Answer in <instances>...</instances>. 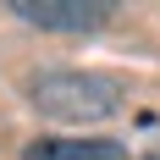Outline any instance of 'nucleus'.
<instances>
[{"label":"nucleus","instance_id":"1","mask_svg":"<svg viewBox=\"0 0 160 160\" xmlns=\"http://www.w3.org/2000/svg\"><path fill=\"white\" fill-rule=\"evenodd\" d=\"M28 99H33V111L50 116V122H105V116L122 111V78L61 66V72H39Z\"/></svg>","mask_w":160,"mask_h":160},{"label":"nucleus","instance_id":"2","mask_svg":"<svg viewBox=\"0 0 160 160\" xmlns=\"http://www.w3.org/2000/svg\"><path fill=\"white\" fill-rule=\"evenodd\" d=\"M11 17H22L28 28H44V33H99L111 6H94V0H17Z\"/></svg>","mask_w":160,"mask_h":160},{"label":"nucleus","instance_id":"3","mask_svg":"<svg viewBox=\"0 0 160 160\" xmlns=\"http://www.w3.org/2000/svg\"><path fill=\"white\" fill-rule=\"evenodd\" d=\"M22 160H132L116 138H39L22 149Z\"/></svg>","mask_w":160,"mask_h":160},{"label":"nucleus","instance_id":"4","mask_svg":"<svg viewBox=\"0 0 160 160\" xmlns=\"http://www.w3.org/2000/svg\"><path fill=\"white\" fill-rule=\"evenodd\" d=\"M138 160H160V144H155V149H149V155H138Z\"/></svg>","mask_w":160,"mask_h":160}]
</instances>
